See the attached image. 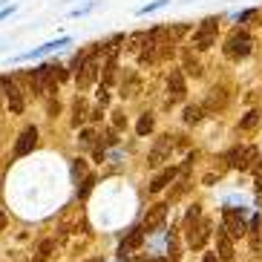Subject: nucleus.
<instances>
[{"mask_svg":"<svg viewBox=\"0 0 262 262\" xmlns=\"http://www.w3.org/2000/svg\"><path fill=\"white\" fill-rule=\"evenodd\" d=\"M256 15H259L256 9H245V12L239 15V24H245V20H251V17H256Z\"/></svg>","mask_w":262,"mask_h":262,"instance_id":"obj_31","label":"nucleus"},{"mask_svg":"<svg viewBox=\"0 0 262 262\" xmlns=\"http://www.w3.org/2000/svg\"><path fill=\"white\" fill-rule=\"evenodd\" d=\"M93 262H104V259H93Z\"/></svg>","mask_w":262,"mask_h":262,"instance_id":"obj_42","label":"nucleus"},{"mask_svg":"<svg viewBox=\"0 0 262 262\" xmlns=\"http://www.w3.org/2000/svg\"><path fill=\"white\" fill-rule=\"evenodd\" d=\"M95 55H98V52H90V55H86L84 67L75 72L78 90H90V86L95 84V78H98V61H95Z\"/></svg>","mask_w":262,"mask_h":262,"instance_id":"obj_8","label":"nucleus"},{"mask_svg":"<svg viewBox=\"0 0 262 262\" xmlns=\"http://www.w3.org/2000/svg\"><path fill=\"white\" fill-rule=\"evenodd\" d=\"M259 228H262V216H259Z\"/></svg>","mask_w":262,"mask_h":262,"instance_id":"obj_41","label":"nucleus"},{"mask_svg":"<svg viewBox=\"0 0 262 262\" xmlns=\"http://www.w3.org/2000/svg\"><path fill=\"white\" fill-rule=\"evenodd\" d=\"M251 47H254L251 35H248L245 29H233L231 35H228V40H225V55H228L231 61H242V58L251 55Z\"/></svg>","mask_w":262,"mask_h":262,"instance_id":"obj_1","label":"nucleus"},{"mask_svg":"<svg viewBox=\"0 0 262 262\" xmlns=\"http://www.w3.org/2000/svg\"><path fill=\"white\" fill-rule=\"evenodd\" d=\"M136 133H139V136L153 133V116H150V113H144V116L139 118V124H136Z\"/></svg>","mask_w":262,"mask_h":262,"instance_id":"obj_21","label":"nucleus"},{"mask_svg":"<svg viewBox=\"0 0 262 262\" xmlns=\"http://www.w3.org/2000/svg\"><path fill=\"white\" fill-rule=\"evenodd\" d=\"M185 70H187V72H190V75H193V78H196V75H199V72H202V70H199V63L193 61L190 55H185Z\"/></svg>","mask_w":262,"mask_h":262,"instance_id":"obj_25","label":"nucleus"},{"mask_svg":"<svg viewBox=\"0 0 262 262\" xmlns=\"http://www.w3.org/2000/svg\"><path fill=\"white\" fill-rule=\"evenodd\" d=\"M216 32H219V20H216V17H205L202 26L193 32V47L196 49H210L216 43Z\"/></svg>","mask_w":262,"mask_h":262,"instance_id":"obj_5","label":"nucleus"},{"mask_svg":"<svg viewBox=\"0 0 262 262\" xmlns=\"http://www.w3.org/2000/svg\"><path fill=\"white\" fill-rule=\"evenodd\" d=\"M256 159H259V150H256L254 144L251 147H233L231 153L225 156V162L231 164V167H236V170H254Z\"/></svg>","mask_w":262,"mask_h":262,"instance_id":"obj_3","label":"nucleus"},{"mask_svg":"<svg viewBox=\"0 0 262 262\" xmlns=\"http://www.w3.org/2000/svg\"><path fill=\"white\" fill-rule=\"evenodd\" d=\"M164 3H167V0H153V3H147V6H141V9H139V15H141V17L150 15V12H156V9H162Z\"/></svg>","mask_w":262,"mask_h":262,"instance_id":"obj_24","label":"nucleus"},{"mask_svg":"<svg viewBox=\"0 0 262 262\" xmlns=\"http://www.w3.org/2000/svg\"><path fill=\"white\" fill-rule=\"evenodd\" d=\"M86 173V167H84V159H75V162H72V176L75 179H81Z\"/></svg>","mask_w":262,"mask_h":262,"instance_id":"obj_27","label":"nucleus"},{"mask_svg":"<svg viewBox=\"0 0 262 262\" xmlns=\"http://www.w3.org/2000/svg\"><path fill=\"white\" fill-rule=\"evenodd\" d=\"M254 176H256V182H262V159H256V164H254Z\"/></svg>","mask_w":262,"mask_h":262,"instance_id":"obj_34","label":"nucleus"},{"mask_svg":"<svg viewBox=\"0 0 262 262\" xmlns=\"http://www.w3.org/2000/svg\"><path fill=\"white\" fill-rule=\"evenodd\" d=\"M141 242H144V228H136V231H130V233H127V239L118 245V259L124 262L127 256H130V251L141 248Z\"/></svg>","mask_w":262,"mask_h":262,"instance_id":"obj_13","label":"nucleus"},{"mask_svg":"<svg viewBox=\"0 0 262 262\" xmlns=\"http://www.w3.org/2000/svg\"><path fill=\"white\" fill-rule=\"evenodd\" d=\"M35 144H38V127H26V130L17 136L15 159H24V156H29L32 150H35Z\"/></svg>","mask_w":262,"mask_h":262,"instance_id":"obj_11","label":"nucleus"},{"mask_svg":"<svg viewBox=\"0 0 262 262\" xmlns=\"http://www.w3.org/2000/svg\"><path fill=\"white\" fill-rule=\"evenodd\" d=\"M84 61H86V52H78L75 58H72V63H70V67H72V72H78V70H81V67H84Z\"/></svg>","mask_w":262,"mask_h":262,"instance_id":"obj_29","label":"nucleus"},{"mask_svg":"<svg viewBox=\"0 0 262 262\" xmlns=\"http://www.w3.org/2000/svg\"><path fill=\"white\" fill-rule=\"evenodd\" d=\"M150 262H167V259H150Z\"/></svg>","mask_w":262,"mask_h":262,"instance_id":"obj_40","label":"nucleus"},{"mask_svg":"<svg viewBox=\"0 0 262 262\" xmlns=\"http://www.w3.org/2000/svg\"><path fill=\"white\" fill-rule=\"evenodd\" d=\"M210 231H213V225H210V219H193L190 225H187V245L190 248H205V242L210 239Z\"/></svg>","mask_w":262,"mask_h":262,"instance_id":"obj_4","label":"nucleus"},{"mask_svg":"<svg viewBox=\"0 0 262 262\" xmlns=\"http://www.w3.org/2000/svg\"><path fill=\"white\" fill-rule=\"evenodd\" d=\"M176 176H179V167H164L162 173H159V176H156L153 182H150V193H162L164 187H167Z\"/></svg>","mask_w":262,"mask_h":262,"instance_id":"obj_15","label":"nucleus"},{"mask_svg":"<svg viewBox=\"0 0 262 262\" xmlns=\"http://www.w3.org/2000/svg\"><path fill=\"white\" fill-rule=\"evenodd\" d=\"M139 262H150V259H139Z\"/></svg>","mask_w":262,"mask_h":262,"instance_id":"obj_43","label":"nucleus"},{"mask_svg":"<svg viewBox=\"0 0 262 262\" xmlns=\"http://www.w3.org/2000/svg\"><path fill=\"white\" fill-rule=\"evenodd\" d=\"M216 251H219V259L222 262H233V239L225 233V228H219L216 231Z\"/></svg>","mask_w":262,"mask_h":262,"instance_id":"obj_14","label":"nucleus"},{"mask_svg":"<svg viewBox=\"0 0 262 262\" xmlns=\"http://www.w3.org/2000/svg\"><path fill=\"white\" fill-rule=\"evenodd\" d=\"M222 228H225V233H228L231 239H239V236H245V233H248L242 213L233 210V208H225L222 210Z\"/></svg>","mask_w":262,"mask_h":262,"instance_id":"obj_7","label":"nucleus"},{"mask_svg":"<svg viewBox=\"0 0 262 262\" xmlns=\"http://www.w3.org/2000/svg\"><path fill=\"white\" fill-rule=\"evenodd\" d=\"M29 84L32 90L38 95H49L58 90V78H55V67L52 63H43V67H38V70L29 72Z\"/></svg>","mask_w":262,"mask_h":262,"instance_id":"obj_2","label":"nucleus"},{"mask_svg":"<svg viewBox=\"0 0 262 262\" xmlns=\"http://www.w3.org/2000/svg\"><path fill=\"white\" fill-rule=\"evenodd\" d=\"M187 95V86H185V75L179 70L170 72L167 78V104H176V101H182Z\"/></svg>","mask_w":262,"mask_h":262,"instance_id":"obj_12","label":"nucleus"},{"mask_svg":"<svg viewBox=\"0 0 262 262\" xmlns=\"http://www.w3.org/2000/svg\"><path fill=\"white\" fill-rule=\"evenodd\" d=\"M90 262H93V259H90Z\"/></svg>","mask_w":262,"mask_h":262,"instance_id":"obj_44","label":"nucleus"},{"mask_svg":"<svg viewBox=\"0 0 262 262\" xmlns=\"http://www.w3.org/2000/svg\"><path fill=\"white\" fill-rule=\"evenodd\" d=\"M12 12H15V6H6V9H0V20H3V17H9Z\"/></svg>","mask_w":262,"mask_h":262,"instance_id":"obj_36","label":"nucleus"},{"mask_svg":"<svg viewBox=\"0 0 262 262\" xmlns=\"http://www.w3.org/2000/svg\"><path fill=\"white\" fill-rule=\"evenodd\" d=\"M164 219H167V205H153V208L144 213L141 228H144V233H156L164 225Z\"/></svg>","mask_w":262,"mask_h":262,"instance_id":"obj_10","label":"nucleus"},{"mask_svg":"<svg viewBox=\"0 0 262 262\" xmlns=\"http://www.w3.org/2000/svg\"><path fill=\"white\" fill-rule=\"evenodd\" d=\"M95 144V133L93 130H81V147H93Z\"/></svg>","mask_w":262,"mask_h":262,"instance_id":"obj_26","label":"nucleus"},{"mask_svg":"<svg viewBox=\"0 0 262 262\" xmlns=\"http://www.w3.org/2000/svg\"><path fill=\"white\" fill-rule=\"evenodd\" d=\"M202 262H222V259H219L216 254H205V256H202Z\"/></svg>","mask_w":262,"mask_h":262,"instance_id":"obj_37","label":"nucleus"},{"mask_svg":"<svg viewBox=\"0 0 262 262\" xmlns=\"http://www.w3.org/2000/svg\"><path fill=\"white\" fill-rule=\"evenodd\" d=\"M93 185H95V176H86L84 182H81V187H78V199H86L90 190H93Z\"/></svg>","mask_w":262,"mask_h":262,"instance_id":"obj_22","label":"nucleus"},{"mask_svg":"<svg viewBox=\"0 0 262 262\" xmlns=\"http://www.w3.org/2000/svg\"><path fill=\"white\" fill-rule=\"evenodd\" d=\"M0 110H3V93H0Z\"/></svg>","mask_w":262,"mask_h":262,"instance_id":"obj_39","label":"nucleus"},{"mask_svg":"<svg viewBox=\"0 0 262 262\" xmlns=\"http://www.w3.org/2000/svg\"><path fill=\"white\" fill-rule=\"evenodd\" d=\"M86 118H90V113H86V101L84 98H75V107H72V124H84Z\"/></svg>","mask_w":262,"mask_h":262,"instance_id":"obj_18","label":"nucleus"},{"mask_svg":"<svg viewBox=\"0 0 262 262\" xmlns=\"http://www.w3.org/2000/svg\"><path fill=\"white\" fill-rule=\"evenodd\" d=\"M113 78H116V58H110L107 67H104V81H107V84H113Z\"/></svg>","mask_w":262,"mask_h":262,"instance_id":"obj_23","label":"nucleus"},{"mask_svg":"<svg viewBox=\"0 0 262 262\" xmlns=\"http://www.w3.org/2000/svg\"><path fill=\"white\" fill-rule=\"evenodd\" d=\"M202 116H205V107H199V104H187L185 107V124H199Z\"/></svg>","mask_w":262,"mask_h":262,"instance_id":"obj_19","label":"nucleus"},{"mask_svg":"<svg viewBox=\"0 0 262 262\" xmlns=\"http://www.w3.org/2000/svg\"><path fill=\"white\" fill-rule=\"evenodd\" d=\"M173 147H176V144H173V139H170V136H162V139L153 144V150H150V159H147V162H150V167H162L164 162H170Z\"/></svg>","mask_w":262,"mask_h":262,"instance_id":"obj_9","label":"nucleus"},{"mask_svg":"<svg viewBox=\"0 0 262 262\" xmlns=\"http://www.w3.org/2000/svg\"><path fill=\"white\" fill-rule=\"evenodd\" d=\"M58 113H61V104H58V101H52V104H49V116H58Z\"/></svg>","mask_w":262,"mask_h":262,"instance_id":"obj_35","label":"nucleus"},{"mask_svg":"<svg viewBox=\"0 0 262 262\" xmlns=\"http://www.w3.org/2000/svg\"><path fill=\"white\" fill-rule=\"evenodd\" d=\"M3 228H6V213L0 210V231H3Z\"/></svg>","mask_w":262,"mask_h":262,"instance_id":"obj_38","label":"nucleus"},{"mask_svg":"<svg viewBox=\"0 0 262 262\" xmlns=\"http://www.w3.org/2000/svg\"><path fill=\"white\" fill-rule=\"evenodd\" d=\"M104 144H118V130H116V127L104 133Z\"/></svg>","mask_w":262,"mask_h":262,"instance_id":"obj_30","label":"nucleus"},{"mask_svg":"<svg viewBox=\"0 0 262 262\" xmlns=\"http://www.w3.org/2000/svg\"><path fill=\"white\" fill-rule=\"evenodd\" d=\"M262 124V113H256V110H251L245 118H239V130L242 133H251V130H256Z\"/></svg>","mask_w":262,"mask_h":262,"instance_id":"obj_17","label":"nucleus"},{"mask_svg":"<svg viewBox=\"0 0 262 262\" xmlns=\"http://www.w3.org/2000/svg\"><path fill=\"white\" fill-rule=\"evenodd\" d=\"M0 90H3V95L9 98V110H12V113H24L26 101H24V93H20V86H17L15 78L3 75L0 78Z\"/></svg>","mask_w":262,"mask_h":262,"instance_id":"obj_6","label":"nucleus"},{"mask_svg":"<svg viewBox=\"0 0 262 262\" xmlns=\"http://www.w3.org/2000/svg\"><path fill=\"white\" fill-rule=\"evenodd\" d=\"M67 43H70V38L49 40V43H43V47H38V49H32V52H24V55H20V61H32V58H40V55L52 52V49H58V47H67Z\"/></svg>","mask_w":262,"mask_h":262,"instance_id":"obj_16","label":"nucleus"},{"mask_svg":"<svg viewBox=\"0 0 262 262\" xmlns=\"http://www.w3.org/2000/svg\"><path fill=\"white\" fill-rule=\"evenodd\" d=\"M199 216H202V210H199V205H193V208H190V210H187V225H190V222H193V219H199Z\"/></svg>","mask_w":262,"mask_h":262,"instance_id":"obj_33","label":"nucleus"},{"mask_svg":"<svg viewBox=\"0 0 262 262\" xmlns=\"http://www.w3.org/2000/svg\"><path fill=\"white\" fill-rule=\"evenodd\" d=\"M107 101H110V93H107V86H101V90H98V104H101V107H107Z\"/></svg>","mask_w":262,"mask_h":262,"instance_id":"obj_32","label":"nucleus"},{"mask_svg":"<svg viewBox=\"0 0 262 262\" xmlns=\"http://www.w3.org/2000/svg\"><path fill=\"white\" fill-rule=\"evenodd\" d=\"M52 251H55V239H43L38 245V251H35V262H47Z\"/></svg>","mask_w":262,"mask_h":262,"instance_id":"obj_20","label":"nucleus"},{"mask_svg":"<svg viewBox=\"0 0 262 262\" xmlns=\"http://www.w3.org/2000/svg\"><path fill=\"white\" fill-rule=\"evenodd\" d=\"M113 127H116V130H124V127H127V116H124V113H113Z\"/></svg>","mask_w":262,"mask_h":262,"instance_id":"obj_28","label":"nucleus"}]
</instances>
